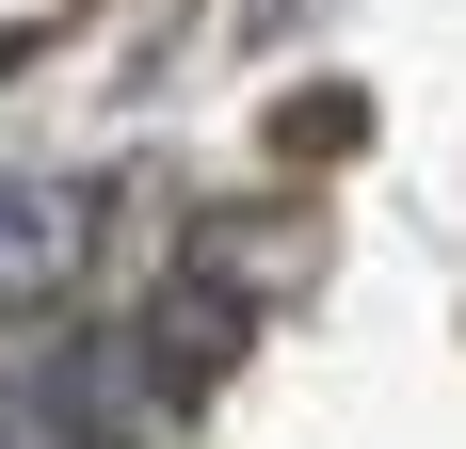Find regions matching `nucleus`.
<instances>
[{
  "instance_id": "nucleus-1",
  "label": "nucleus",
  "mask_w": 466,
  "mask_h": 449,
  "mask_svg": "<svg viewBox=\"0 0 466 449\" xmlns=\"http://www.w3.org/2000/svg\"><path fill=\"white\" fill-rule=\"evenodd\" d=\"M96 289V177H0V321H65Z\"/></svg>"
},
{
  "instance_id": "nucleus-2",
  "label": "nucleus",
  "mask_w": 466,
  "mask_h": 449,
  "mask_svg": "<svg viewBox=\"0 0 466 449\" xmlns=\"http://www.w3.org/2000/svg\"><path fill=\"white\" fill-rule=\"evenodd\" d=\"M0 449H96V434L48 402V369H16V385H0Z\"/></svg>"
}]
</instances>
